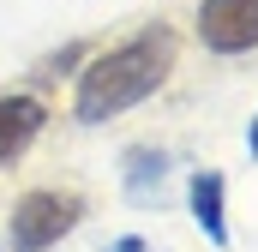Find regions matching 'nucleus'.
<instances>
[{"instance_id": "nucleus-1", "label": "nucleus", "mask_w": 258, "mask_h": 252, "mask_svg": "<svg viewBox=\"0 0 258 252\" xmlns=\"http://www.w3.org/2000/svg\"><path fill=\"white\" fill-rule=\"evenodd\" d=\"M174 54H180V42H174L168 24H144L138 36L114 42V48H102L96 60L78 72L72 114H78L84 126H102V120H114V114H126V108H138L150 90L168 84Z\"/></svg>"}, {"instance_id": "nucleus-2", "label": "nucleus", "mask_w": 258, "mask_h": 252, "mask_svg": "<svg viewBox=\"0 0 258 252\" xmlns=\"http://www.w3.org/2000/svg\"><path fill=\"white\" fill-rule=\"evenodd\" d=\"M78 216H84V198L78 192H24L18 204H12V222H6V234H12V252H48L60 246L66 234L78 228Z\"/></svg>"}, {"instance_id": "nucleus-3", "label": "nucleus", "mask_w": 258, "mask_h": 252, "mask_svg": "<svg viewBox=\"0 0 258 252\" xmlns=\"http://www.w3.org/2000/svg\"><path fill=\"white\" fill-rule=\"evenodd\" d=\"M198 36L210 54H252L258 48V0H204Z\"/></svg>"}, {"instance_id": "nucleus-4", "label": "nucleus", "mask_w": 258, "mask_h": 252, "mask_svg": "<svg viewBox=\"0 0 258 252\" xmlns=\"http://www.w3.org/2000/svg\"><path fill=\"white\" fill-rule=\"evenodd\" d=\"M42 120H48V102H42V96H24V90L0 96V168H12V162L36 144Z\"/></svg>"}, {"instance_id": "nucleus-5", "label": "nucleus", "mask_w": 258, "mask_h": 252, "mask_svg": "<svg viewBox=\"0 0 258 252\" xmlns=\"http://www.w3.org/2000/svg\"><path fill=\"white\" fill-rule=\"evenodd\" d=\"M186 198H192V222L204 228V240L210 246H228V216H222V174L216 168H198L192 186H186Z\"/></svg>"}, {"instance_id": "nucleus-6", "label": "nucleus", "mask_w": 258, "mask_h": 252, "mask_svg": "<svg viewBox=\"0 0 258 252\" xmlns=\"http://www.w3.org/2000/svg\"><path fill=\"white\" fill-rule=\"evenodd\" d=\"M150 180H156V186L168 180V156H162V150H132L126 156V192L138 204H150Z\"/></svg>"}, {"instance_id": "nucleus-7", "label": "nucleus", "mask_w": 258, "mask_h": 252, "mask_svg": "<svg viewBox=\"0 0 258 252\" xmlns=\"http://www.w3.org/2000/svg\"><path fill=\"white\" fill-rule=\"evenodd\" d=\"M246 144H252V156H258V120H252V132H246Z\"/></svg>"}]
</instances>
